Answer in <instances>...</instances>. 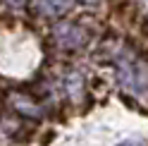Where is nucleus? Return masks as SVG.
<instances>
[{
    "label": "nucleus",
    "instance_id": "obj_1",
    "mask_svg": "<svg viewBox=\"0 0 148 146\" xmlns=\"http://www.w3.org/2000/svg\"><path fill=\"white\" fill-rule=\"evenodd\" d=\"M119 79L122 86L134 96H143L148 89V65L143 60H122L119 62Z\"/></svg>",
    "mask_w": 148,
    "mask_h": 146
},
{
    "label": "nucleus",
    "instance_id": "obj_2",
    "mask_svg": "<svg viewBox=\"0 0 148 146\" xmlns=\"http://www.w3.org/2000/svg\"><path fill=\"white\" fill-rule=\"evenodd\" d=\"M53 34L58 39V43L64 45V48H79L86 41V31L81 26H77V24H58Z\"/></svg>",
    "mask_w": 148,
    "mask_h": 146
},
{
    "label": "nucleus",
    "instance_id": "obj_3",
    "mask_svg": "<svg viewBox=\"0 0 148 146\" xmlns=\"http://www.w3.org/2000/svg\"><path fill=\"white\" fill-rule=\"evenodd\" d=\"M72 3L74 0H36V5L43 14H60L67 7H72Z\"/></svg>",
    "mask_w": 148,
    "mask_h": 146
},
{
    "label": "nucleus",
    "instance_id": "obj_4",
    "mask_svg": "<svg viewBox=\"0 0 148 146\" xmlns=\"http://www.w3.org/2000/svg\"><path fill=\"white\" fill-rule=\"evenodd\" d=\"M12 105L17 108V110H22L24 115H34V117L41 115V110L29 101V98H24V96H14V98H12Z\"/></svg>",
    "mask_w": 148,
    "mask_h": 146
},
{
    "label": "nucleus",
    "instance_id": "obj_5",
    "mask_svg": "<svg viewBox=\"0 0 148 146\" xmlns=\"http://www.w3.org/2000/svg\"><path fill=\"white\" fill-rule=\"evenodd\" d=\"M81 89H84V81H81V77H79V74L67 77V91H69V96L77 98V96L81 94Z\"/></svg>",
    "mask_w": 148,
    "mask_h": 146
},
{
    "label": "nucleus",
    "instance_id": "obj_6",
    "mask_svg": "<svg viewBox=\"0 0 148 146\" xmlns=\"http://www.w3.org/2000/svg\"><path fill=\"white\" fill-rule=\"evenodd\" d=\"M117 146H148V144H146V141H138V139H127V141L117 144Z\"/></svg>",
    "mask_w": 148,
    "mask_h": 146
},
{
    "label": "nucleus",
    "instance_id": "obj_7",
    "mask_svg": "<svg viewBox=\"0 0 148 146\" xmlns=\"http://www.w3.org/2000/svg\"><path fill=\"white\" fill-rule=\"evenodd\" d=\"M81 3H86V5H96L98 0H81Z\"/></svg>",
    "mask_w": 148,
    "mask_h": 146
}]
</instances>
